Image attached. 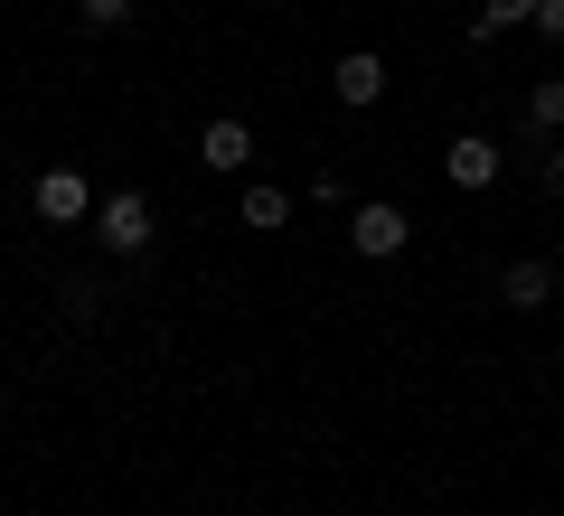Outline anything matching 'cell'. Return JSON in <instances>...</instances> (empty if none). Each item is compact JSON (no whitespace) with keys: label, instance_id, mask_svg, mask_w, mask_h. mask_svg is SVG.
<instances>
[{"label":"cell","instance_id":"9a60e30c","mask_svg":"<svg viewBox=\"0 0 564 516\" xmlns=\"http://www.w3.org/2000/svg\"><path fill=\"white\" fill-rule=\"evenodd\" d=\"M536 29H545L555 47H564V0H536Z\"/></svg>","mask_w":564,"mask_h":516},{"label":"cell","instance_id":"8fae6325","mask_svg":"<svg viewBox=\"0 0 564 516\" xmlns=\"http://www.w3.org/2000/svg\"><path fill=\"white\" fill-rule=\"evenodd\" d=\"M57 300H66V319H76V329H95V319H104V282H85V273L66 282Z\"/></svg>","mask_w":564,"mask_h":516},{"label":"cell","instance_id":"7a4b0ae2","mask_svg":"<svg viewBox=\"0 0 564 516\" xmlns=\"http://www.w3.org/2000/svg\"><path fill=\"white\" fill-rule=\"evenodd\" d=\"M348 244H358L367 263H395L404 244H414V217H404V207H386V198H367V207H348Z\"/></svg>","mask_w":564,"mask_h":516},{"label":"cell","instance_id":"30bf717a","mask_svg":"<svg viewBox=\"0 0 564 516\" xmlns=\"http://www.w3.org/2000/svg\"><path fill=\"white\" fill-rule=\"evenodd\" d=\"M518 20H536V0H489L480 20H470V47H489L499 29H518Z\"/></svg>","mask_w":564,"mask_h":516},{"label":"cell","instance_id":"277c9868","mask_svg":"<svg viewBox=\"0 0 564 516\" xmlns=\"http://www.w3.org/2000/svg\"><path fill=\"white\" fill-rule=\"evenodd\" d=\"M499 169H508V151H499L489 132H462V141L443 151V179L462 188V198H480V188H499Z\"/></svg>","mask_w":564,"mask_h":516},{"label":"cell","instance_id":"52a82bcc","mask_svg":"<svg viewBox=\"0 0 564 516\" xmlns=\"http://www.w3.org/2000/svg\"><path fill=\"white\" fill-rule=\"evenodd\" d=\"M499 300H508V310H545V300H555V263H545V254H518V263L499 273Z\"/></svg>","mask_w":564,"mask_h":516},{"label":"cell","instance_id":"4fadbf2b","mask_svg":"<svg viewBox=\"0 0 564 516\" xmlns=\"http://www.w3.org/2000/svg\"><path fill=\"white\" fill-rule=\"evenodd\" d=\"M76 10H85V29H122L132 20V0H76Z\"/></svg>","mask_w":564,"mask_h":516},{"label":"cell","instance_id":"ba28073f","mask_svg":"<svg viewBox=\"0 0 564 516\" xmlns=\"http://www.w3.org/2000/svg\"><path fill=\"white\" fill-rule=\"evenodd\" d=\"M245 226H254V235H282V226H292V198H282L273 179H254L245 188Z\"/></svg>","mask_w":564,"mask_h":516},{"label":"cell","instance_id":"7c38bea8","mask_svg":"<svg viewBox=\"0 0 564 516\" xmlns=\"http://www.w3.org/2000/svg\"><path fill=\"white\" fill-rule=\"evenodd\" d=\"M311 207H329V217H339V207H358V198H348L339 169H321V179H311Z\"/></svg>","mask_w":564,"mask_h":516},{"label":"cell","instance_id":"9c48e42d","mask_svg":"<svg viewBox=\"0 0 564 516\" xmlns=\"http://www.w3.org/2000/svg\"><path fill=\"white\" fill-rule=\"evenodd\" d=\"M527 132H536V141H555V132H564V76H545L536 95H527Z\"/></svg>","mask_w":564,"mask_h":516},{"label":"cell","instance_id":"8992f818","mask_svg":"<svg viewBox=\"0 0 564 516\" xmlns=\"http://www.w3.org/2000/svg\"><path fill=\"white\" fill-rule=\"evenodd\" d=\"M329 85H339V103H348V113H367V103L386 95V57H377V47H348V57L329 66Z\"/></svg>","mask_w":564,"mask_h":516},{"label":"cell","instance_id":"5b68a950","mask_svg":"<svg viewBox=\"0 0 564 516\" xmlns=\"http://www.w3.org/2000/svg\"><path fill=\"white\" fill-rule=\"evenodd\" d=\"M198 160L217 169V179H245V160H254V132H245L236 113H217V122L198 132Z\"/></svg>","mask_w":564,"mask_h":516},{"label":"cell","instance_id":"3957f363","mask_svg":"<svg viewBox=\"0 0 564 516\" xmlns=\"http://www.w3.org/2000/svg\"><path fill=\"white\" fill-rule=\"evenodd\" d=\"M29 207H39V226H85L95 217V188H85V169H39V188H29Z\"/></svg>","mask_w":564,"mask_h":516},{"label":"cell","instance_id":"6da1fadb","mask_svg":"<svg viewBox=\"0 0 564 516\" xmlns=\"http://www.w3.org/2000/svg\"><path fill=\"white\" fill-rule=\"evenodd\" d=\"M95 244H104V254H122V263L151 254V198H141V188H113V198L95 207Z\"/></svg>","mask_w":564,"mask_h":516},{"label":"cell","instance_id":"5bb4252c","mask_svg":"<svg viewBox=\"0 0 564 516\" xmlns=\"http://www.w3.org/2000/svg\"><path fill=\"white\" fill-rule=\"evenodd\" d=\"M536 160H545V198H564V141H545Z\"/></svg>","mask_w":564,"mask_h":516}]
</instances>
